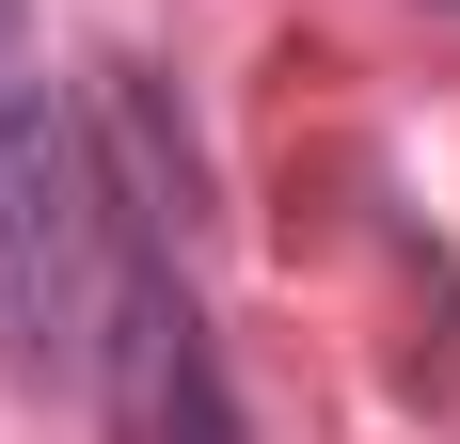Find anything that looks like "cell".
I'll list each match as a JSON object with an SVG mask.
<instances>
[{
	"label": "cell",
	"mask_w": 460,
	"mask_h": 444,
	"mask_svg": "<svg viewBox=\"0 0 460 444\" xmlns=\"http://www.w3.org/2000/svg\"><path fill=\"white\" fill-rule=\"evenodd\" d=\"M95 143H111V286H95V397H111V444H238V381L223 333L190 302L175 238H159V95L111 64L95 95Z\"/></svg>",
	"instance_id": "6da1fadb"
},
{
	"label": "cell",
	"mask_w": 460,
	"mask_h": 444,
	"mask_svg": "<svg viewBox=\"0 0 460 444\" xmlns=\"http://www.w3.org/2000/svg\"><path fill=\"white\" fill-rule=\"evenodd\" d=\"M95 286H111V143L48 95V64L0 80V365L95 381Z\"/></svg>",
	"instance_id": "7a4b0ae2"
},
{
	"label": "cell",
	"mask_w": 460,
	"mask_h": 444,
	"mask_svg": "<svg viewBox=\"0 0 460 444\" xmlns=\"http://www.w3.org/2000/svg\"><path fill=\"white\" fill-rule=\"evenodd\" d=\"M16 64H32V0H0V80H16Z\"/></svg>",
	"instance_id": "3957f363"
}]
</instances>
